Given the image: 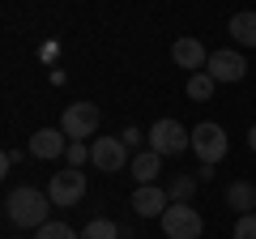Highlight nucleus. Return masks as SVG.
<instances>
[{
	"label": "nucleus",
	"mask_w": 256,
	"mask_h": 239,
	"mask_svg": "<svg viewBox=\"0 0 256 239\" xmlns=\"http://www.w3.org/2000/svg\"><path fill=\"white\" fill-rule=\"evenodd\" d=\"M4 214H9L13 226L38 230L43 222H52V218H47V214H52V196L38 192V188H13L9 201H4Z\"/></svg>",
	"instance_id": "f257e3e1"
},
{
	"label": "nucleus",
	"mask_w": 256,
	"mask_h": 239,
	"mask_svg": "<svg viewBox=\"0 0 256 239\" xmlns=\"http://www.w3.org/2000/svg\"><path fill=\"white\" fill-rule=\"evenodd\" d=\"M192 150H196L201 166H218L222 158H226L230 141H226V132H222V124L205 120V124H196V128H192Z\"/></svg>",
	"instance_id": "f03ea898"
},
{
	"label": "nucleus",
	"mask_w": 256,
	"mask_h": 239,
	"mask_svg": "<svg viewBox=\"0 0 256 239\" xmlns=\"http://www.w3.org/2000/svg\"><path fill=\"white\" fill-rule=\"evenodd\" d=\"M150 150L162 158H175L184 150H192V132L184 128L180 120H158L154 128H150Z\"/></svg>",
	"instance_id": "7ed1b4c3"
},
{
	"label": "nucleus",
	"mask_w": 256,
	"mask_h": 239,
	"mask_svg": "<svg viewBox=\"0 0 256 239\" xmlns=\"http://www.w3.org/2000/svg\"><path fill=\"white\" fill-rule=\"evenodd\" d=\"M162 230H166V239H201L205 218L192 210L188 201H184V205H166V214H162Z\"/></svg>",
	"instance_id": "20e7f679"
},
{
	"label": "nucleus",
	"mask_w": 256,
	"mask_h": 239,
	"mask_svg": "<svg viewBox=\"0 0 256 239\" xmlns=\"http://www.w3.org/2000/svg\"><path fill=\"white\" fill-rule=\"evenodd\" d=\"M90 162H94V171H107V175L132 166V162H128L124 137H94V141H90Z\"/></svg>",
	"instance_id": "39448f33"
},
{
	"label": "nucleus",
	"mask_w": 256,
	"mask_h": 239,
	"mask_svg": "<svg viewBox=\"0 0 256 239\" xmlns=\"http://www.w3.org/2000/svg\"><path fill=\"white\" fill-rule=\"evenodd\" d=\"M60 128H64V137H73V141L94 137V132H98V107H94V102H73V107H64Z\"/></svg>",
	"instance_id": "423d86ee"
},
{
	"label": "nucleus",
	"mask_w": 256,
	"mask_h": 239,
	"mask_svg": "<svg viewBox=\"0 0 256 239\" xmlns=\"http://www.w3.org/2000/svg\"><path fill=\"white\" fill-rule=\"evenodd\" d=\"M47 196H52V205H77L86 196V175L77 171V166H68V171H56L52 184H47Z\"/></svg>",
	"instance_id": "0eeeda50"
},
{
	"label": "nucleus",
	"mask_w": 256,
	"mask_h": 239,
	"mask_svg": "<svg viewBox=\"0 0 256 239\" xmlns=\"http://www.w3.org/2000/svg\"><path fill=\"white\" fill-rule=\"evenodd\" d=\"M205 73L218 86H235V82L248 77V60L239 52H210V68H205Z\"/></svg>",
	"instance_id": "6e6552de"
},
{
	"label": "nucleus",
	"mask_w": 256,
	"mask_h": 239,
	"mask_svg": "<svg viewBox=\"0 0 256 239\" xmlns=\"http://www.w3.org/2000/svg\"><path fill=\"white\" fill-rule=\"evenodd\" d=\"M128 205H132V214H141V218H162L166 205H171V192L158 184H137V192L128 196Z\"/></svg>",
	"instance_id": "1a4fd4ad"
},
{
	"label": "nucleus",
	"mask_w": 256,
	"mask_h": 239,
	"mask_svg": "<svg viewBox=\"0 0 256 239\" xmlns=\"http://www.w3.org/2000/svg\"><path fill=\"white\" fill-rule=\"evenodd\" d=\"M171 60L180 68H192V73H205L210 68V52H205V43L196 34H184V38H175V47H171Z\"/></svg>",
	"instance_id": "9d476101"
},
{
	"label": "nucleus",
	"mask_w": 256,
	"mask_h": 239,
	"mask_svg": "<svg viewBox=\"0 0 256 239\" xmlns=\"http://www.w3.org/2000/svg\"><path fill=\"white\" fill-rule=\"evenodd\" d=\"M30 154H34V158H60V154H68L64 128H38L34 137H30Z\"/></svg>",
	"instance_id": "9b49d317"
},
{
	"label": "nucleus",
	"mask_w": 256,
	"mask_h": 239,
	"mask_svg": "<svg viewBox=\"0 0 256 239\" xmlns=\"http://www.w3.org/2000/svg\"><path fill=\"white\" fill-rule=\"evenodd\" d=\"M128 171H132V180H137V184H154V180H158V171H162V154L146 150V154H137V158H132V166H128Z\"/></svg>",
	"instance_id": "f8f14e48"
},
{
	"label": "nucleus",
	"mask_w": 256,
	"mask_h": 239,
	"mask_svg": "<svg viewBox=\"0 0 256 239\" xmlns=\"http://www.w3.org/2000/svg\"><path fill=\"white\" fill-rule=\"evenodd\" d=\"M226 205H230L235 214H252V210H256V188L248 184V180H235V184L226 188Z\"/></svg>",
	"instance_id": "ddd939ff"
},
{
	"label": "nucleus",
	"mask_w": 256,
	"mask_h": 239,
	"mask_svg": "<svg viewBox=\"0 0 256 239\" xmlns=\"http://www.w3.org/2000/svg\"><path fill=\"white\" fill-rule=\"evenodd\" d=\"M230 38L235 43H244V47H256V13H235L230 18Z\"/></svg>",
	"instance_id": "4468645a"
},
{
	"label": "nucleus",
	"mask_w": 256,
	"mask_h": 239,
	"mask_svg": "<svg viewBox=\"0 0 256 239\" xmlns=\"http://www.w3.org/2000/svg\"><path fill=\"white\" fill-rule=\"evenodd\" d=\"M214 90H218V82H214L210 73H192V77H188V98H192V102H210Z\"/></svg>",
	"instance_id": "2eb2a0df"
},
{
	"label": "nucleus",
	"mask_w": 256,
	"mask_h": 239,
	"mask_svg": "<svg viewBox=\"0 0 256 239\" xmlns=\"http://www.w3.org/2000/svg\"><path fill=\"white\" fill-rule=\"evenodd\" d=\"M82 239H124V226H116L111 218H94L90 226L82 230Z\"/></svg>",
	"instance_id": "dca6fc26"
},
{
	"label": "nucleus",
	"mask_w": 256,
	"mask_h": 239,
	"mask_svg": "<svg viewBox=\"0 0 256 239\" xmlns=\"http://www.w3.org/2000/svg\"><path fill=\"white\" fill-rule=\"evenodd\" d=\"M34 239H82V235H77L68 222H43V226L34 230Z\"/></svg>",
	"instance_id": "f3484780"
},
{
	"label": "nucleus",
	"mask_w": 256,
	"mask_h": 239,
	"mask_svg": "<svg viewBox=\"0 0 256 239\" xmlns=\"http://www.w3.org/2000/svg\"><path fill=\"white\" fill-rule=\"evenodd\" d=\"M192 188H196V184H192V175H175L171 188H166V192H171V205H184L192 196Z\"/></svg>",
	"instance_id": "a211bd4d"
},
{
	"label": "nucleus",
	"mask_w": 256,
	"mask_h": 239,
	"mask_svg": "<svg viewBox=\"0 0 256 239\" xmlns=\"http://www.w3.org/2000/svg\"><path fill=\"white\" fill-rule=\"evenodd\" d=\"M230 239H256V214H239L235 230H230Z\"/></svg>",
	"instance_id": "6ab92c4d"
},
{
	"label": "nucleus",
	"mask_w": 256,
	"mask_h": 239,
	"mask_svg": "<svg viewBox=\"0 0 256 239\" xmlns=\"http://www.w3.org/2000/svg\"><path fill=\"white\" fill-rule=\"evenodd\" d=\"M64 158H68V166H86L90 162V146L86 141H68V154Z\"/></svg>",
	"instance_id": "aec40b11"
},
{
	"label": "nucleus",
	"mask_w": 256,
	"mask_h": 239,
	"mask_svg": "<svg viewBox=\"0 0 256 239\" xmlns=\"http://www.w3.org/2000/svg\"><path fill=\"white\" fill-rule=\"evenodd\" d=\"M120 137H124V146H128V150H132V146H137V141H141V128H132V124H128V128H124V132H120Z\"/></svg>",
	"instance_id": "412c9836"
},
{
	"label": "nucleus",
	"mask_w": 256,
	"mask_h": 239,
	"mask_svg": "<svg viewBox=\"0 0 256 239\" xmlns=\"http://www.w3.org/2000/svg\"><path fill=\"white\" fill-rule=\"evenodd\" d=\"M248 146H252V154H256V124L248 128Z\"/></svg>",
	"instance_id": "4be33fe9"
}]
</instances>
